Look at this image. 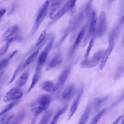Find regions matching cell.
Returning <instances> with one entry per match:
<instances>
[{"label":"cell","mask_w":124,"mask_h":124,"mask_svg":"<svg viewBox=\"0 0 124 124\" xmlns=\"http://www.w3.org/2000/svg\"><path fill=\"white\" fill-rule=\"evenodd\" d=\"M50 1H45L40 8L33 27L31 34H33L39 28L47 14Z\"/></svg>","instance_id":"obj_1"},{"label":"cell","mask_w":124,"mask_h":124,"mask_svg":"<svg viewBox=\"0 0 124 124\" xmlns=\"http://www.w3.org/2000/svg\"><path fill=\"white\" fill-rule=\"evenodd\" d=\"M104 52L103 50L96 52L90 58L83 61L80 64L82 68H91L97 65L102 60Z\"/></svg>","instance_id":"obj_2"},{"label":"cell","mask_w":124,"mask_h":124,"mask_svg":"<svg viewBox=\"0 0 124 124\" xmlns=\"http://www.w3.org/2000/svg\"><path fill=\"white\" fill-rule=\"evenodd\" d=\"M51 101V97L48 95L44 94L40 97L36 103L39 106L32 110L34 115L39 116L40 113L47 109Z\"/></svg>","instance_id":"obj_3"},{"label":"cell","mask_w":124,"mask_h":124,"mask_svg":"<svg viewBox=\"0 0 124 124\" xmlns=\"http://www.w3.org/2000/svg\"><path fill=\"white\" fill-rule=\"evenodd\" d=\"M75 0H68L64 6L56 13L51 21L48 23V25L50 26L53 24L68 11H73L75 8Z\"/></svg>","instance_id":"obj_4"},{"label":"cell","mask_w":124,"mask_h":124,"mask_svg":"<svg viewBox=\"0 0 124 124\" xmlns=\"http://www.w3.org/2000/svg\"><path fill=\"white\" fill-rule=\"evenodd\" d=\"M54 39V37H53L49 43L40 54L39 57L37 66L36 70H41L46 60L49 52L52 47Z\"/></svg>","instance_id":"obj_5"},{"label":"cell","mask_w":124,"mask_h":124,"mask_svg":"<svg viewBox=\"0 0 124 124\" xmlns=\"http://www.w3.org/2000/svg\"><path fill=\"white\" fill-rule=\"evenodd\" d=\"M83 92V87L81 85L78 90V93L72 103L67 116V120L70 119L77 109L81 98Z\"/></svg>","instance_id":"obj_6"},{"label":"cell","mask_w":124,"mask_h":124,"mask_svg":"<svg viewBox=\"0 0 124 124\" xmlns=\"http://www.w3.org/2000/svg\"><path fill=\"white\" fill-rule=\"evenodd\" d=\"M23 95L22 91L18 88H12L6 93L4 97L3 101L7 102L20 98Z\"/></svg>","instance_id":"obj_7"},{"label":"cell","mask_w":124,"mask_h":124,"mask_svg":"<svg viewBox=\"0 0 124 124\" xmlns=\"http://www.w3.org/2000/svg\"><path fill=\"white\" fill-rule=\"evenodd\" d=\"M70 71L69 68L65 69L60 75L55 86L54 92L59 91L62 88L67 79Z\"/></svg>","instance_id":"obj_8"},{"label":"cell","mask_w":124,"mask_h":124,"mask_svg":"<svg viewBox=\"0 0 124 124\" xmlns=\"http://www.w3.org/2000/svg\"><path fill=\"white\" fill-rule=\"evenodd\" d=\"M62 0H52L49 2L47 14L52 19L56 13L59 9Z\"/></svg>","instance_id":"obj_9"},{"label":"cell","mask_w":124,"mask_h":124,"mask_svg":"<svg viewBox=\"0 0 124 124\" xmlns=\"http://www.w3.org/2000/svg\"><path fill=\"white\" fill-rule=\"evenodd\" d=\"M75 91L74 85L70 84L68 85L65 88L62 94V97L64 101H69L74 96Z\"/></svg>","instance_id":"obj_10"},{"label":"cell","mask_w":124,"mask_h":124,"mask_svg":"<svg viewBox=\"0 0 124 124\" xmlns=\"http://www.w3.org/2000/svg\"><path fill=\"white\" fill-rule=\"evenodd\" d=\"M106 19V14L102 11L100 13L98 19V33L99 35H102L105 31Z\"/></svg>","instance_id":"obj_11"},{"label":"cell","mask_w":124,"mask_h":124,"mask_svg":"<svg viewBox=\"0 0 124 124\" xmlns=\"http://www.w3.org/2000/svg\"><path fill=\"white\" fill-rule=\"evenodd\" d=\"M92 106L91 102L87 104L77 124H85L90 115Z\"/></svg>","instance_id":"obj_12"},{"label":"cell","mask_w":124,"mask_h":124,"mask_svg":"<svg viewBox=\"0 0 124 124\" xmlns=\"http://www.w3.org/2000/svg\"><path fill=\"white\" fill-rule=\"evenodd\" d=\"M113 43L111 42L107 49L104 52L100 66V70H101L103 68L106 62L113 50Z\"/></svg>","instance_id":"obj_13"},{"label":"cell","mask_w":124,"mask_h":124,"mask_svg":"<svg viewBox=\"0 0 124 124\" xmlns=\"http://www.w3.org/2000/svg\"><path fill=\"white\" fill-rule=\"evenodd\" d=\"M108 97V95L95 98L91 102L92 107L96 110H98L107 100Z\"/></svg>","instance_id":"obj_14"},{"label":"cell","mask_w":124,"mask_h":124,"mask_svg":"<svg viewBox=\"0 0 124 124\" xmlns=\"http://www.w3.org/2000/svg\"><path fill=\"white\" fill-rule=\"evenodd\" d=\"M62 61V59L60 56H55L50 61L47 66L46 70L48 71L51 70L60 64Z\"/></svg>","instance_id":"obj_15"},{"label":"cell","mask_w":124,"mask_h":124,"mask_svg":"<svg viewBox=\"0 0 124 124\" xmlns=\"http://www.w3.org/2000/svg\"><path fill=\"white\" fill-rule=\"evenodd\" d=\"M85 29H83L78 34L76 39L70 50V57H71L72 56L74 52L83 38L85 32Z\"/></svg>","instance_id":"obj_16"},{"label":"cell","mask_w":124,"mask_h":124,"mask_svg":"<svg viewBox=\"0 0 124 124\" xmlns=\"http://www.w3.org/2000/svg\"><path fill=\"white\" fill-rule=\"evenodd\" d=\"M41 75V70H36L32 77V82L28 92H29L36 85L40 79Z\"/></svg>","instance_id":"obj_17"},{"label":"cell","mask_w":124,"mask_h":124,"mask_svg":"<svg viewBox=\"0 0 124 124\" xmlns=\"http://www.w3.org/2000/svg\"><path fill=\"white\" fill-rule=\"evenodd\" d=\"M40 48V47L39 48L27 58L23 65L22 70L24 69L32 62L38 54Z\"/></svg>","instance_id":"obj_18"},{"label":"cell","mask_w":124,"mask_h":124,"mask_svg":"<svg viewBox=\"0 0 124 124\" xmlns=\"http://www.w3.org/2000/svg\"><path fill=\"white\" fill-rule=\"evenodd\" d=\"M97 17L95 12H92L91 15V22L88 31L93 33L95 29L96 24Z\"/></svg>","instance_id":"obj_19"},{"label":"cell","mask_w":124,"mask_h":124,"mask_svg":"<svg viewBox=\"0 0 124 124\" xmlns=\"http://www.w3.org/2000/svg\"><path fill=\"white\" fill-rule=\"evenodd\" d=\"M42 87L43 90L47 92H54L55 86L53 83L50 81H45L42 84Z\"/></svg>","instance_id":"obj_20"},{"label":"cell","mask_w":124,"mask_h":124,"mask_svg":"<svg viewBox=\"0 0 124 124\" xmlns=\"http://www.w3.org/2000/svg\"><path fill=\"white\" fill-rule=\"evenodd\" d=\"M25 114V110H22L17 115L11 124H20L24 119Z\"/></svg>","instance_id":"obj_21"},{"label":"cell","mask_w":124,"mask_h":124,"mask_svg":"<svg viewBox=\"0 0 124 124\" xmlns=\"http://www.w3.org/2000/svg\"><path fill=\"white\" fill-rule=\"evenodd\" d=\"M67 108V106L66 105L58 110L55 115L50 124H56L60 116L65 112Z\"/></svg>","instance_id":"obj_22"},{"label":"cell","mask_w":124,"mask_h":124,"mask_svg":"<svg viewBox=\"0 0 124 124\" xmlns=\"http://www.w3.org/2000/svg\"><path fill=\"white\" fill-rule=\"evenodd\" d=\"M29 77V73L26 71L23 72L20 77L17 83L18 88L23 86L26 83Z\"/></svg>","instance_id":"obj_23"},{"label":"cell","mask_w":124,"mask_h":124,"mask_svg":"<svg viewBox=\"0 0 124 124\" xmlns=\"http://www.w3.org/2000/svg\"><path fill=\"white\" fill-rule=\"evenodd\" d=\"M19 30V28L17 25L11 26L5 31L3 36L5 38H8L11 36L13 33L18 31Z\"/></svg>","instance_id":"obj_24"},{"label":"cell","mask_w":124,"mask_h":124,"mask_svg":"<svg viewBox=\"0 0 124 124\" xmlns=\"http://www.w3.org/2000/svg\"><path fill=\"white\" fill-rule=\"evenodd\" d=\"M107 108H104L95 115L92 118L89 124H97L105 112Z\"/></svg>","instance_id":"obj_25"},{"label":"cell","mask_w":124,"mask_h":124,"mask_svg":"<svg viewBox=\"0 0 124 124\" xmlns=\"http://www.w3.org/2000/svg\"><path fill=\"white\" fill-rule=\"evenodd\" d=\"M53 112L52 111H48L45 113L38 124H47Z\"/></svg>","instance_id":"obj_26"},{"label":"cell","mask_w":124,"mask_h":124,"mask_svg":"<svg viewBox=\"0 0 124 124\" xmlns=\"http://www.w3.org/2000/svg\"><path fill=\"white\" fill-rule=\"evenodd\" d=\"M46 30L44 29L41 33L40 35L37 39L33 46V48H35L42 42L45 39L46 34Z\"/></svg>","instance_id":"obj_27"},{"label":"cell","mask_w":124,"mask_h":124,"mask_svg":"<svg viewBox=\"0 0 124 124\" xmlns=\"http://www.w3.org/2000/svg\"><path fill=\"white\" fill-rule=\"evenodd\" d=\"M124 71V66L123 65H120L117 69L114 77L115 80H117L119 79L123 74Z\"/></svg>","instance_id":"obj_28"},{"label":"cell","mask_w":124,"mask_h":124,"mask_svg":"<svg viewBox=\"0 0 124 124\" xmlns=\"http://www.w3.org/2000/svg\"><path fill=\"white\" fill-rule=\"evenodd\" d=\"M18 101H15L4 107L0 113V116L12 109L18 102Z\"/></svg>","instance_id":"obj_29"},{"label":"cell","mask_w":124,"mask_h":124,"mask_svg":"<svg viewBox=\"0 0 124 124\" xmlns=\"http://www.w3.org/2000/svg\"><path fill=\"white\" fill-rule=\"evenodd\" d=\"M94 40V39L93 37L91 39L89 43L85 55V57L86 58H87L89 56L93 46Z\"/></svg>","instance_id":"obj_30"},{"label":"cell","mask_w":124,"mask_h":124,"mask_svg":"<svg viewBox=\"0 0 124 124\" xmlns=\"http://www.w3.org/2000/svg\"><path fill=\"white\" fill-rule=\"evenodd\" d=\"M9 60L7 58L2 60L0 62V71L4 68L8 64Z\"/></svg>","instance_id":"obj_31"},{"label":"cell","mask_w":124,"mask_h":124,"mask_svg":"<svg viewBox=\"0 0 124 124\" xmlns=\"http://www.w3.org/2000/svg\"><path fill=\"white\" fill-rule=\"evenodd\" d=\"M10 45L7 42L5 45L2 47L0 50V56L5 53L8 50Z\"/></svg>","instance_id":"obj_32"},{"label":"cell","mask_w":124,"mask_h":124,"mask_svg":"<svg viewBox=\"0 0 124 124\" xmlns=\"http://www.w3.org/2000/svg\"><path fill=\"white\" fill-rule=\"evenodd\" d=\"M21 64H20L16 69V70L14 73L12 78L9 82V83H12L16 77L17 75V74L19 72L21 66Z\"/></svg>","instance_id":"obj_33"},{"label":"cell","mask_w":124,"mask_h":124,"mask_svg":"<svg viewBox=\"0 0 124 124\" xmlns=\"http://www.w3.org/2000/svg\"><path fill=\"white\" fill-rule=\"evenodd\" d=\"M124 93L122 94L111 105L112 107H114L118 104L120 102L124 99Z\"/></svg>","instance_id":"obj_34"},{"label":"cell","mask_w":124,"mask_h":124,"mask_svg":"<svg viewBox=\"0 0 124 124\" xmlns=\"http://www.w3.org/2000/svg\"><path fill=\"white\" fill-rule=\"evenodd\" d=\"M16 7V4L15 2L13 3L7 15H9L13 13L15 11Z\"/></svg>","instance_id":"obj_35"},{"label":"cell","mask_w":124,"mask_h":124,"mask_svg":"<svg viewBox=\"0 0 124 124\" xmlns=\"http://www.w3.org/2000/svg\"><path fill=\"white\" fill-rule=\"evenodd\" d=\"M14 116L13 114H11L9 115L6 119H5L4 124H8L9 122L14 117Z\"/></svg>","instance_id":"obj_36"},{"label":"cell","mask_w":124,"mask_h":124,"mask_svg":"<svg viewBox=\"0 0 124 124\" xmlns=\"http://www.w3.org/2000/svg\"><path fill=\"white\" fill-rule=\"evenodd\" d=\"M2 115L0 118V124H4L6 117V116L5 114Z\"/></svg>","instance_id":"obj_37"},{"label":"cell","mask_w":124,"mask_h":124,"mask_svg":"<svg viewBox=\"0 0 124 124\" xmlns=\"http://www.w3.org/2000/svg\"><path fill=\"white\" fill-rule=\"evenodd\" d=\"M18 52V50H16L14 51L11 52L9 54L8 58L10 59L14 55Z\"/></svg>","instance_id":"obj_38"},{"label":"cell","mask_w":124,"mask_h":124,"mask_svg":"<svg viewBox=\"0 0 124 124\" xmlns=\"http://www.w3.org/2000/svg\"><path fill=\"white\" fill-rule=\"evenodd\" d=\"M6 10L5 8L3 9L0 10V19L5 13Z\"/></svg>","instance_id":"obj_39"},{"label":"cell","mask_w":124,"mask_h":124,"mask_svg":"<svg viewBox=\"0 0 124 124\" xmlns=\"http://www.w3.org/2000/svg\"><path fill=\"white\" fill-rule=\"evenodd\" d=\"M13 40L14 39L15 40H20L22 39L21 38L20 36L19 35H16L14 37H13Z\"/></svg>","instance_id":"obj_40"},{"label":"cell","mask_w":124,"mask_h":124,"mask_svg":"<svg viewBox=\"0 0 124 124\" xmlns=\"http://www.w3.org/2000/svg\"><path fill=\"white\" fill-rule=\"evenodd\" d=\"M4 72V71H2L0 72V78L3 75Z\"/></svg>","instance_id":"obj_41"},{"label":"cell","mask_w":124,"mask_h":124,"mask_svg":"<svg viewBox=\"0 0 124 124\" xmlns=\"http://www.w3.org/2000/svg\"><path fill=\"white\" fill-rule=\"evenodd\" d=\"M124 119L123 118L120 124H124Z\"/></svg>","instance_id":"obj_42"}]
</instances>
